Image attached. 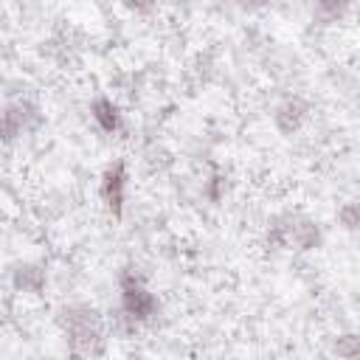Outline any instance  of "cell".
<instances>
[{
	"label": "cell",
	"instance_id": "cell-1",
	"mask_svg": "<svg viewBox=\"0 0 360 360\" xmlns=\"http://www.w3.org/2000/svg\"><path fill=\"white\" fill-rule=\"evenodd\" d=\"M56 323L68 340L70 360H90L104 349L107 315L87 301H70L56 309Z\"/></svg>",
	"mask_w": 360,
	"mask_h": 360
},
{
	"label": "cell",
	"instance_id": "cell-2",
	"mask_svg": "<svg viewBox=\"0 0 360 360\" xmlns=\"http://www.w3.org/2000/svg\"><path fill=\"white\" fill-rule=\"evenodd\" d=\"M323 242L321 225L307 214H276L264 228L267 250H315Z\"/></svg>",
	"mask_w": 360,
	"mask_h": 360
},
{
	"label": "cell",
	"instance_id": "cell-3",
	"mask_svg": "<svg viewBox=\"0 0 360 360\" xmlns=\"http://www.w3.org/2000/svg\"><path fill=\"white\" fill-rule=\"evenodd\" d=\"M118 307L141 326H149L160 315V298L146 287V276L132 264L118 273Z\"/></svg>",
	"mask_w": 360,
	"mask_h": 360
},
{
	"label": "cell",
	"instance_id": "cell-4",
	"mask_svg": "<svg viewBox=\"0 0 360 360\" xmlns=\"http://www.w3.org/2000/svg\"><path fill=\"white\" fill-rule=\"evenodd\" d=\"M42 121H45L42 107L34 98H25V96L8 98L6 107H3V141L6 143H14L20 135L39 129Z\"/></svg>",
	"mask_w": 360,
	"mask_h": 360
},
{
	"label": "cell",
	"instance_id": "cell-5",
	"mask_svg": "<svg viewBox=\"0 0 360 360\" xmlns=\"http://www.w3.org/2000/svg\"><path fill=\"white\" fill-rule=\"evenodd\" d=\"M127 183H129V166L124 158H115L104 166L101 180H98V197L104 202V208L121 219L124 214V200H127Z\"/></svg>",
	"mask_w": 360,
	"mask_h": 360
},
{
	"label": "cell",
	"instance_id": "cell-6",
	"mask_svg": "<svg viewBox=\"0 0 360 360\" xmlns=\"http://www.w3.org/2000/svg\"><path fill=\"white\" fill-rule=\"evenodd\" d=\"M309 101L307 98H301V96H287L284 101H278L276 107H273V127H276V132L278 135H295L304 124H307V118H309Z\"/></svg>",
	"mask_w": 360,
	"mask_h": 360
},
{
	"label": "cell",
	"instance_id": "cell-7",
	"mask_svg": "<svg viewBox=\"0 0 360 360\" xmlns=\"http://www.w3.org/2000/svg\"><path fill=\"white\" fill-rule=\"evenodd\" d=\"M87 110H90L93 124H96L104 135H118V132H124V127H127L124 112H121V107H118L110 96H96Z\"/></svg>",
	"mask_w": 360,
	"mask_h": 360
},
{
	"label": "cell",
	"instance_id": "cell-8",
	"mask_svg": "<svg viewBox=\"0 0 360 360\" xmlns=\"http://www.w3.org/2000/svg\"><path fill=\"white\" fill-rule=\"evenodd\" d=\"M11 287L17 292H28V295H39L48 287V270L39 262H20L11 267Z\"/></svg>",
	"mask_w": 360,
	"mask_h": 360
},
{
	"label": "cell",
	"instance_id": "cell-9",
	"mask_svg": "<svg viewBox=\"0 0 360 360\" xmlns=\"http://www.w3.org/2000/svg\"><path fill=\"white\" fill-rule=\"evenodd\" d=\"M332 354L340 360H360V332H343L332 340Z\"/></svg>",
	"mask_w": 360,
	"mask_h": 360
},
{
	"label": "cell",
	"instance_id": "cell-10",
	"mask_svg": "<svg viewBox=\"0 0 360 360\" xmlns=\"http://www.w3.org/2000/svg\"><path fill=\"white\" fill-rule=\"evenodd\" d=\"M335 217L343 231H360V200H346Z\"/></svg>",
	"mask_w": 360,
	"mask_h": 360
},
{
	"label": "cell",
	"instance_id": "cell-11",
	"mask_svg": "<svg viewBox=\"0 0 360 360\" xmlns=\"http://www.w3.org/2000/svg\"><path fill=\"white\" fill-rule=\"evenodd\" d=\"M343 11H346L343 3H318L312 8V20L315 22H338L343 17Z\"/></svg>",
	"mask_w": 360,
	"mask_h": 360
},
{
	"label": "cell",
	"instance_id": "cell-12",
	"mask_svg": "<svg viewBox=\"0 0 360 360\" xmlns=\"http://www.w3.org/2000/svg\"><path fill=\"white\" fill-rule=\"evenodd\" d=\"M205 197L211 200V202H219L222 200V194H225V177L222 174H211L208 180H205Z\"/></svg>",
	"mask_w": 360,
	"mask_h": 360
}]
</instances>
